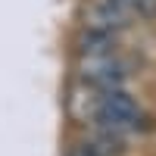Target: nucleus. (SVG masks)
Returning a JSON list of instances; mask_svg holds the SVG:
<instances>
[{
	"mask_svg": "<svg viewBox=\"0 0 156 156\" xmlns=\"http://www.w3.org/2000/svg\"><path fill=\"white\" fill-rule=\"evenodd\" d=\"M94 128L112 134H134L144 128V109L137 106V100L128 94L125 87H112V90H94Z\"/></svg>",
	"mask_w": 156,
	"mask_h": 156,
	"instance_id": "f257e3e1",
	"label": "nucleus"
},
{
	"mask_svg": "<svg viewBox=\"0 0 156 156\" xmlns=\"http://www.w3.org/2000/svg\"><path fill=\"white\" fill-rule=\"evenodd\" d=\"M81 56H103V53H115V34L100 31V28H87L81 34Z\"/></svg>",
	"mask_w": 156,
	"mask_h": 156,
	"instance_id": "20e7f679",
	"label": "nucleus"
},
{
	"mask_svg": "<svg viewBox=\"0 0 156 156\" xmlns=\"http://www.w3.org/2000/svg\"><path fill=\"white\" fill-rule=\"evenodd\" d=\"M81 78L94 90H112L125 87L128 66L119 53H103V56H81Z\"/></svg>",
	"mask_w": 156,
	"mask_h": 156,
	"instance_id": "f03ea898",
	"label": "nucleus"
},
{
	"mask_svg": "<svg viewBox=\"0 0 156 156\" xmlns=\"http://www.w3.org/2000/svg\"><path fill=\"white\" fill-rule=\"evenodd\" d=\"M128 25H131V19L125 16V12L112 3V0H103V3H97L94 9H90V19H87V28H100V31H109L119 37Z\"/></svg>",
	"mask_w": 156,
	"mask_h": 156,
	"instance_id": "7ed1b4c3",
	"label": "nucleus"
},
{
	"mask_svg": "<svg viewBox=\"0 0 156 156\" xmlns=\"http://www.w3.org/2000/svg\"><path fill=\"white\" fill-rule=\"evenodd\" d=\"M128 19H153L156 16V0H112Z\"/></svg>",
	"mask_w": 156,
	"mask_h": 156,
	"instance_id": "39448f33",
	"label": "nucleus"
}]
</instances>
